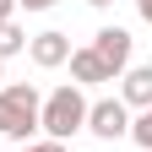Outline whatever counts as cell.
I'll return each instance as SVG.
<instances>
[{
    "instance_id": "cell-1",
    "label": "cell",
    "mask_w": 152,
    "mask_h": 152,
    "mask_svg": "<svg viewBox=\"0 0 152 152\" xmlns=\"http://www.w3.org/2000/svg\"><path fill=\"white\" fill-rule=\"evenodd\" d=\"M38 109H44V98H38L33 82H6L0 87V136L27 147L38 130Z\"/></svg>"
},
{
    "instance_id": "cell-2",
    "label": "cell",
    "mask_w": 152,
    "mask_h": 152,
    "mask_svg": "<svg viewBox=\"0 0 152 152\" xmlns=\"http://www.w3.org/2000/svg\"><path fill=\"white\" fill-rule=\"evenodd\" d=\"M38 130H44L49 141H71L76 130H87V98H82V87H54L44 109H38Z\"/></svg>"
},
{
    "instance_id": "cell-3",
    "label": "cell",
    "mask_w": 152,
    "mask_h": 152,
    "mask_svg": "<svg viewBox=\"0 0 152 152\" xmlns=\"http://www.w3.org/2000/svg\"><path fill=\"white\" fill-rule=\"evenodd\" d=\"M87 49L98 54V60L109 65V76H114V82H120V76L130 71V49H136V38H130L125 27H98V38H92Z\"/></svg>"
},
{
    "instance_id": "cell-4",
    "label": "cell",
    "mask_w": 152,
    "mask_h": 152,
    "mask_svg": "<svg viewBox=\"0 0 152 152\" xmlns=\"http://www.w3.org/2000/svg\"><path fill=\"white\" fill-rule=\"evenodd\" d=\"M87 130H92L98 141H120V136H130V109H125L120 98L87 103Z\"/></svg>"
},
{
    "instance_id": "cell-5",
    "label": "cell",
    "mask_w": 152,
    "mask_h": 152,
    "mask_svg": "<svg viewBox=\"0 0 152 152\" xmlns=\"http://www.w3.org/2000/svg\"><path fill=\"white\" fill-rule=\"evenodd\" d=\"M27 60H33L38 71H54V65H65V60H71V38H65L60 27H49V33L27 38Z\"/></svg>"
},
{
    "instance_id": "cell-6",
    "label": "cell",
    "mask_w": 152,
    "mask_h": 152,
    "mask_svg": "<svg viewBox=\"0 0 152 152\" xmlns=\"http://www.w3.org/2000/svg\"><path fill=\"white\" fill-rule=\"evenodd\" d=\"M120 103L125 109H152V65H130L120 76Z\"/></svg>"
},
{
    "instance_id": "cell-7",
    "label": "cell",
    "mask_w": 152,
    "mask_h": 152,
    "mask_svg": "<svg viewBox=\"0 0 152 152\" xmlns=\"http://www.w3.org/2000/svg\"><path fill=\"white\" fill-rule=\"evenodd\" d=\"M103 82H114V76H109V65L98 54L92 49H71V87H103Z\"/></svg>"
},
{
    "instance_id": "cell-8",
    "label": "cell",
    "mask_w": 152,
    "mask_h": 152,
    "mask_svg": "<svg viewBox=\"0 0 152 152\" xmlns=\"http://www.w3.org/2000/svg\"><path fill=\"white\" fill-rule=\"evenodd\" d=\"M11 54H27V33L16 27V16L0 22V60H11Z\"/></svg>"
},
{
    "instance_id": "cell-9",
    "label": "cell",
    "mask_w": 152,
    "mask_h": 152,
    "mask_svg": "<svg viewBox=\"0 0 152 152\" xmlns=\"http://www.w3.org/2000/svg\"><path fill=\"white\" fill-rule=\"evenodd\" d=\"M130 141H136L141 152H152V109H141L136 120H130Z\"/></svg>"
},
{
    "instance_id": "cell-10",
    "label": "cell",
    "mask_w": 152,
    "mask_h": 152,
    "mask_svg": "<svg viewBox=\"0 0 152 152\" xmlns=\"http://www.w3.org/2000/svg\"><path fill=\"white\" fill-rule=\"evenodd\" d=\"M22 152H65V141H49V136H44V141H27Z\"/></svg>"
},
{
    "instance_id": "cell-11",
    "label": "cell",
    "mask_w": 152,
    "mask_h": 152,
    "mask_svg": "<svg viewBox=\"0 0 152 152\" xmlns=\"http://www.w3.org/2000/svg\"><path fill=\"white\" fill-rule=\"evenodd\" d=\"M16 6H27V11H49V6H60V0H16Z\"/></svg>"
},
{
    "instance_id": "cell-12",
    "label": "cell",
    "mask_w": 152,
    "mask_h": 152,
    "mask_svg": "<svg viewBox=\"0 0 152 152\" xmlns=\"http://www.w3.org/2000/svg\"><path fill=\"white\" fill-rule=\"evenodd\" d=\"M16 16V0H0V22H11Z\"/></svg>"
},
{
    "instance_id": "cell-13",
    "label": "cell",
    "mask_w": 152,
    "mask_h": 152,
    "mask_svg": "<svg viewBox=\"0 0 152 152\" xmlns=\"http://www.w3.org/2000/svg\"><path fill=\"white\" fill-rule=\"evenodd\" d=\"M136 11H141V22H152V0H136Z\"/></svg>"
},
{
    "instance_id": "cell-14",
    "label": "cell",
    "mask_w": 152,
    "mask_h": 152,
    "mask_svg": "<svg viewBox=\"0 0 152 152\" xmlns=\"http://www.w3.org/2000/svg\"><path fill=\"white\" fill-rule=\"evenodd\" d=\"M0 87H6V60H0Z\"/></svg>"
},
{
    "instance_id": "cell-15",
    "label": "cell",
    "mask_w": 152,
    "mask_h": 152,
    "mask_svg": "<svg viewBox=\"0 0 152 152\" xmlns=\"http://www.w3.org/2000/svg\"><path fill=\"white\" fill-rule=\"evenodd\" d=\"M87 6H114V0H87Z\"/></svg>"
}]
</instances>
